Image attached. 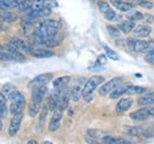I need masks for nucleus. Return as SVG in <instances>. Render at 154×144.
I'll return each instance as SVG.
<instances>
[{
	"mask_svg": "<svg viewBox=\"0 0 154 144\" xmlns=\"http://www.w3.org/2000/svg\"><path fill=\"white\" fill-rule=\"evenodd\" d=\"M70 80H71V77H70V76H62V77H58V78H56V79L54 80L52 85H54L55 89L65 90V89L68 88Z\"/></svg>",
	"mask_w": 154,
	"mask_h": 144,
	"instance_id": "nucleus-12",
	"label": "nucleus"
},
{
	"mask_svg": "<svg viewBox=\"0 0 154 144\" xmlns=\"http://www.w3.org/2000/svg\"><path fill=\"white\" fill-rule=\"evenodd\" d=\"M101 83H104V77L103 76H91L84 85L83 90V98L85 102H90L93 99V92L96 90L101 85Z\"/></svg>",
	"mask_w": 154,
	"mask_h": 144,
	"instance_id": "nucleus-1",
	"label": "nucleus"
},
{
	"mask_svg": "<svg viewBox=\"0 0 154 144\" xmlns=\"http://www.w3.org/2000/svg\"><path fill=\"white\" fill-rule=\"evenodd\" d=\"M132 4H133V5L136 4V5H139L140 7H143V8H146V10H152L154 7L153 2H152V1H148V0H134Z\"/></svg>",
	"mask_w": 154,
	"mask_h": 144,
	"instance_id": "nucleus-33",
	"label": "nucleus"
},
{
	"mask_svg": "<svg viewBox=\"0 0 154 144\" xmlns=\"http://www.w3.org/2000/svg\"><path fill=\"white\" fill-rule=\"evenodd\" d=\"M107 56H104V54H101V56H98L96 59V63H95V65L96 66H101V65H106L107 64Z\"/></svg>",
	"mask_w": 154,
	"mask_h": 144,
	"instance_id": "nucleus-40",
	"label": "nucleus"
},
{
	"mask_svg": "<svg viewBox=\"0 0 154 144\" xmlns=\"http://www.w3.org/2000/svg\"><path fill=\"white\" fill-rule=\"evenodd\" d=\"M87 135L90 137V138H94V140H97V138H100V137H103V132L101 131V130H94V129H89L88 131H87Z\"/></svg>",
	"mask_w": 154,
	"mask_h": 144,
	"instance_id": "nucleus-35",
	"label": "nucleus"
},
{
	"mask_svg": "<svg viewBox=\"0 0 154 144\" xmlns=\"http://www.w3.org/2000/svg\"><path fill=\"white\" fill-rule=\"evenodd\" d=\"M63 111H64V110H62V109H59V108H57L54 111V115H52L51 121H50V123H49V130H50L51 132L58 130V128L60 126V121H62V118H63Z\"/></svg>",
	"mask_w": 154,
	"mask_h": 144,
	"instance_id": "nucleus-7",
	"label": "nucleus"
},
{
	"mask_svg": "<svg viewBox=\"0 0 154 144\" xmlns=\"http://www.w3.org/2000/svg\"><path fill=\"white\" fill-rule=\"evenodd\" d=\"M117 27H119L123 33H129V32H133L135 25H134V21H133V20L127 19V20H125V21L120 22Z\"/></svg>",
	"mask_w": 154,
	"mask_h": 144,
	"instance_id": "nucleus-20",
	"label": "nucleus"
},
{
	"mask_svg": "<svg viewBox=\"0 0 154 144\" xmlns=\"http://www.w3.org/2000/svg\"><path fill=\"white\" fill-rule=\"evenodd\" d=\"M127 86H128V85H123V84L119 85L115 90H113L109 93V94H110V98H112V99H116V98H119L120 96L127 93Z\"/></svg>",
	"mask_w": 154,
	"mask_h": 144,
	"instance_id": "nucleus-22",
	"label": "nucleus"
},
{
	"mask_svg": "<svg viewBox=\"0 0 154 144\" xmlns=\"http://www.w3.org/2000/svg\"><path fill=\"white\" fill-rule=\"evenodd\" d=\"M57 33H58V28L48 26V25H44L42 22L35 28V34L39 37H51V36H56Z\"/></svg>",
	"mask_w": 154,
	"mask_h": 144,
	"instance_id": "nucleus-6",
	"label": "nucleus"
},
{
	"mask_svg": "<svg viewBox=\"0 0 154 144\" xmlns=\"http://www.w3.org/2000/svg\"><path fill=\"white\" fill-rule=\"evenodd\" d=\"M21 121H23V113H17V115H13V118L11 119V123L8 126V135L10 136H16L18 134L20 129V124H21Z\"/></svg>",
	"mask_w": 154,
	"mask_h": 144,
	"instance_id": "nucleus-8",
	"label": "nucleus"
},
{
	"mask_svg": "<svg viewBox=\"0 0 154 144\" xmlns=\"http://www.w3.org/2000/svg\"><path fill=\"white\" fill-rule=\"evenodd\" d=\"M122 80H123V79H122L121 77H114V78H112L110 80L104 82V83L101 85L100 90H98L100 96H107L108 93H110L113 90H115L119 85L122 84Z\"/></svg>",
	"mask_w": 154,
	"mask_h": 144,
	"instance_id": "nucleus-2",
	"label": "nucleus"
},
{
	"mask_svg": "<svg viewBox=\"0 0 154 144\" xmlns=\"http://www.w3.org/2000/svg\"><path fill=\"white\" fill-rule=\"evenodd\" d=\"M113 5L115 6L117 10H120L122 12H129L134 7V5L132 2L123 1V0H113Z\"/></svg>",
	"mask_w": 154,
	"mask_h": 144,
	"instance_id": "nucleus-15",
	"label": "nucleus"
},
{
	"mask_svg": "<svg viewBox=\"0 0 154 144\" xmlns=\"http://www.w3.org/2000/svg\"><path fill=\"white\" fill-rule=\"evenodd\" d=\"M71 98H72V88L71 86H68L65 90L62 92V94H60L58 108L62 109V110H65V109L69 106V102H70Z\"/></svg>",
	"mask_w": 154,
	"mask_h": 144,
	"instance_id": "nucleus-9",
	"label": "nucleus"
},
{
	"mask_svg": "<svg viewBox=\"0 0 154 144\" xmlns=\"http://www.w3.org/2000/svg\"><path fill=\"white\" fill-rule=\"evenodd\" d=\"M129 116L134 121H145L148 117L154 116V106L146 105V106H143L142 109H137L136 111H133Z\"/></svg>",
	"mask_w": 154,
	"mask_h": 144,
	"instance_id": "nucleus-3",
	"label": "nucleus"
},
{
	"mask_svg": "<svg viewBox=\"0 0 154 144\" xmlns=\"http://www.w3.org/2000/svg\"><path fill=\"white\" fill-rule=\"evenodd\" d=\"M125 132L131 135V136H140L142 135L143 130L141 128H135V126H126L125 128Z\"/></svg>",
	"mask_w": 154,
	"mask_h": 144,
	"instance_id": "nucleus-30",
	"label": "nucleus"
},
{
	"mask_svg": "<svg viewBox=\"0 0 154 144\" xmlns=\"http://www.w3.org/2000/svg\"><path fill=\"white\" fill-rule=\"evenodd\" d=\"M23 106H20L18 104H14V103H11V105H10V112L12 113V115H17V113H20L21 111H23Z\"/></svg>",
	"mask_w": 154,
	"mask_h": 144,
	"instance_id": "nucleus-39",
	"label": "nucleus"
},
{
	"mask_svg": "<svg viewBox=\"0 0 154 144\" xmlns=\"http://www.w3.org/2000/svg\"><path fill=\"white\" fill-rule=\"evenodd\" d=\"M32 1H43V0H32Z\"/></svg>",
	"mask_w": 154,
	"mask_h": 144,
	"instance_id": "nucleus-47",
	"label": "nucleus"
},
{
	"mask_svg": "<svg viewBox=\"0 0 154 144\" xmlns=\"http://www.w3.org/2000/svg\"><path fill=\"white\" fill-rule=\"evenodd\" d=\"M27 143L29 144H37V142H36V141H29Z\"/></svg>",
	"mask_w": 154,
	"mask_h": 144,
	"instance_id": "nucleus-46",
	"label": "nucleus"
},
{
	"mask_svg": "<svg viewBox=\"0 0 154 144\" xmlns=\"http://www.w3.org/2000/svg\"><path fill=\"white\" fill-rule=\"evenodd\" d=\"M148 41L142 40V39H135L134 41V51L135 52H145L147 49Z\"/></svg>",
	"mask_w": 154,
	"mask_h": 144,
	"instance_id": "nucleus-25",
	"label": "nucleus"
},
{
	"mask_svg": "<svg viewBox=\"0 0 154 144\" xmlns=\"http://www.w3.org/2000/svg\"><path fill=\"white\" fill-rule=\"evenodd\" d=\"M10 44L13 45L17 50H19L20 52H23V53H31V50H32V49L30 47V45L25 44L20 38H17V37L11 38V39H10Z\"/></svg>",
	"mask_w": 154,
	"mask_h": 144,
	"instance_id": "nucleus-10",
	"label": "nucleus"
},
{
	"mask_svg": "<svg viewBox=\"0 0 154 144\" xmlns=\"http://www.w3.org/2000/svg\"><path fill=\"white\" fill-rule=\"evenodd\" d=\"M97 6H98V10L101 11V13H103V14H106L108 11L112 10L110 6H109V4H108L107 1H103V0L98 1V2H97Z\"/></svg>",
	"mask_w": 154,
	"mask_h": 144,
	"instance_id": "nucleus-34",
	"label": "nucleus"
},
{
	"mask_svg": "<svg viewBox=\"0 0 154 144\" xmlns=\"http://www.w3.org/2000/svg\"><path fill=\"white\" fill-rule=\"evenodd\" d=\"M40 106H42V102H38V100L31 98V102L29 104V115L31 117L37 116L38 112L40 111Z\"/></svg>",
	"mask_w": 154,
	"mask_h": 144,
	"instance_id": "nucleus-18",
	"label": "nucleus"
},
{
	"mask_svg": "<svg viewBox=\"0 0 154 144\" xmlns=\"http://www.w3.org/2000/svg\"><path fill=\"white\" fill-rule=\"evenodd\" d=\"M143 18H145V16H143L141 12L136 11V10H131V11L128 12V16H127V19H129V20H133V21L143 20Z\"/></svg>",
	"mask_w": 154,
	"mask_h": 144,
	"instance_id": "nucleus-26",
	"label": "nucleus"
},
{
	"mask_svg": "<svg viewBox=\"0 0 154 144\" xmlns=\"http://www.w3.org/2000/svg\"><path fill=\"white\" fill-rule=\"evenodd\" d=\"M148 18H143V20H146V21H153L154 18H153V16H147Z\"/></svg>",
	"mask_w": 154,
	"mask_h": 144,
	"instance_id": "nucleus-45",
	"label": "nucleus"
},
{
	"mask_svg": "<svg viewBox=\"0 0 154 144\" xmlns=\"http://www.w3.org/2000/svg\"><path fill=\"white\" fill-rule=\"evenodd\" d=\"M137 104L146 106V105H153L154 104V92H148V93H143L139 99H137Z\"/></svg>",
	"mask_w": 154,
	"mask_h": 144,
	"instance_id": "nucleus-16",
	"label": "nucleus"
},
{
	"mask_svg": "<svg viewBox=\"0 0 154 144\" xmlns=\"http://www.w3.org/2000/svg\"><path fill=\"white\" fill-rule=\"evenodd\" d=\"M46 115H48V106H44V108L42 109V115H40V118H39V123L40 124H43V122L45 121Z\"/></svg>",
	"mask_w": 154,
	"mask_h": 144,
	"instance_id": "nucleus-43",
	"label": "nucleus"
},
{
	"mask_svg": "<svg viewBox=\"0 0 154 144\" xmlns=\"http://www.w3.org/2000/svg\"><path fill=\"white\" fill-rule=\"evenodd\" d=\"M101 142L104 144H126L127 142L122 138H115L112 136H103L101 138Z\"/></svg>",
	"mask_w": 154,
	"mask_h": 144,
	"instance_id": "nucleus-24",
	"label": "nucleus"
},
{
	"mask_svg": "<svg viewBox=\"0 0 154 144\" xmlns=\"http://www.w3.org/2000/svg\"><path fill=\"white\" fill-rule=\"evenodd\" d=\"M132 1H134V0H132Z\"/></svg>",
	"mask_w": 154,
	"mask_h": 144,
	"instance_id": "nucleus-48",
	"label": "nucleus"
},
{
	"mask_svg": "<svg viewBox=\"0 0 154 144\" xmlns=\"http://www.w3.org/2000/svg\"><path fill=\"white\" fill-rule=\"evenodd\" d=\"M42 5H43V7H48V8H55L58 6L56 0H43Z\"/></svg>",
	"mask_w": 154,
	"mask_h": 144,
	"instance_id": "nucleus-38",
	"label": "nucleus"
},
{
	"mask_svg": "<svg viewBox=\"0 0 154 144\" xmlns=\"http://www.w3.org/2000/svg\"><path fill=\"white\" fill-rule=\"evenodd\" d=\"M154 50V40H148V45H147V49L145 51V53H148L151 51Z\"/></svg>",
	"mask_w": 154,
	"mask_h": 144,
	"instance_id": "nucleus-44",
	"label": "nucleus"
},
{
	"mask_svg": "<svg viewBox=\"0 0 154 144\" xmlns=\"http://www.w3.org/2000/svg\"><path fill=\"white\" fill-rule=\"evenodd\" d=\"M133 32L137 38H146L151 34L152 27L149 25H137L134 27Z\"/></svg>",
	"mask_w": 154,
	"mask_h": 144,
	"instance_id": "nucleus-11",
	"label": "nucleus"
},
{
	"mask_svg": "<svg viewBox=\"0 0 154 144\" xmlns=\"http://www.w3.org/2000/svg\"><path fill=\"white\" fill-rule=\"evenodd\" d=\"M103 49H104V51H106V56H107V57H108L110 60H119V59H120L119 54L116 53L114 50H112L109 46L103 45Z\"/></svg>",
	"mask_w": 154,
	"mask_h": 144,
	"instance_id": "nucleus-32",
	"label": "nucleus"
},
{
	"mask_svg": "<svg viewBox=\"0 0 154 144\" xmlns=\"http://www.w3.org/2000/svg\"><path fill=\"white\" fill-rule=\"evenodd\" d=\"M132 104H133V100L131 98L120 99V102L116 105V111L117 112H125V111H127L128 109L132 106Z\"/></svg>",
	"mask_w": 154,
	"mask_h": 144,
	"instance_id": "nucleus-19",
	"label": "nucleus"
},
{
	"mask_svg": "<svg viewBox=\"0 0 154 144\" xmlns=\"http://www.w3.org/2000/svg\"><path fill=\"white\" fill-rule=\"evenodd\" d=\"M6 99H7V97L4 93L0 92V116H1L2 119L7 116V112L10 110V109L7 108V105H6Z\"/></svg>",
	"mask_w": 154,
	"mask_h": 144,
	"instance_id": "nucleus-21",
	"label": "nucleus"
},
{
	"mask_svg": "<svg viewBox=\"0 0 154 144\" xmlns=\"http://www.w3.org/2000/svg\"><path fill=\"white\" fill-rule=\"evenodd\" d=\"M145 60L148 62L149 64H154V50L153 51H151V52H148V53H146V56H145Z\"/></svg>",
	"mask_w": 154,
	"mask_h": 144,
	"instance_id": "nucleus-42",
	"label": "nucleus"
},
{
	"mask_svg": "<svg viewBox=\"0 0 154 144\" xmlns=\"http://www.w3.org/2000/svg\"><path fill=\"white\" fill-rule=\"evenodd\" d=\"M14 91H16V86H14L13 84H10V83H6V84L2 85V88H1V93H4V94L7 97V99L11 97V94H12Z\"/></svg>",
	"mask_w": 154,
	"mask_h": 144,
	"instance_id": "nucleus-27",
	"label": "nucleus"
},
{
	"mask_svg": "<svg viewBox=\"0 0 154 144\" xmlns=\"http://www.w3.org/2000/svg\"><path fill=\"white\" fill-rule=\"evenodd\" d=\"M10 99V102L11 103H14V104H18L20 106H23V108H25V104H26V99H25V96L19 92V91H14L12 94H11V97L8 98Z\"/></svg>",
	"mask_w": 154,
	"mask_h": 144,
	"instance_id": "nucleus-13",
	"label": "nucleus"
},
{
	"mask_svg": "<svg viewBox=\"0 0 154 144\" xmlns=\"http://www.w3.org/2000/svg\"><path fill=\"white\" fill-rule=\"evenodd\" d=\"M42 24L44 25H48V26H51V27H55V28H60V22L58 20H55V19H44L42 21Z\"/></svg>",
	"mask_w": 154,
	"mask_h": 144,
	"instance_id": "nucleus-36",
	"label": "nucleus"
},
{
	"mask_svg": "<svg viewBox=\"0 0 154 144\" xmlns=\"http://www.w3.org/2000/svg\"><path fill=\"white\" fill-rule=\"evenodd\" d=\"M107 31L109 32V34L113 37V38H117V37H120V31H121V30H120L119 27L108 25V26H107Z\"/></svg>",
	"mask_w": 154,
	"mask_h": 144,
	"instance_id": "nucleus-37",
	"label": "nucleus"
},
{
	"mask_svg": "<svg viewBox=\"0 0 154 144\" xmlns=\"http://www.w3.org/2000/svg\"><path fill=\"white\" fill-rule=\"evenodd\" d=\"M85 82L87 80L84 77H79L74 83V85H72V100L74 102H78L81 99V97H83V90H84Z\"/></svg>",
	"mask_w": 154,
	"mask_h": 144,
	"instance_id": "nucleus-4",
	"label": "nucleus"
},
{
	"mask_svg": "<svg viewBox=\"0 0 154 144\" xmlns=\"http://www.w3.org/2000/svg\"><path fill=\"white\" fill-rule=\"evenodd\" d=\"M31 54L35 58H51V57L55 56V53L52 51H49V50H45V49H35V50H31Z\"/></svg>",
	"mask_w": 154,
	"mask_h": 144,
	"instance_id": "nucleus-17",
	"label": "nucleus"
},
{
	"mask_svg": "<svg viewBox=\"0 0 154 144\" xmlns=\"http://www.w3.org/2000/svg\"><path fill=\"white\" fill-rule=\"evenodd\" d=\"M46 92H48L46 85L33 88V90H32V99H36V100H38V102H43L44 96L46 94Z\"/></svg>",
	"mask_w": 154,
	"mask_h": 144,
	"instance_id": "nucleus-14",
	"label": "nucleus"
},
{
	"mask_svg": "<svg viewBox=\"0 0 154 144\" xmlns=\"http://www.w3.org/2000/svg\"><path fill=\"white\" fill-rule=\"evenodd\" d=\"M107 20H115L116 19V13L114 10H110V11H108L106 14H103Z\"/></svg>",
	"mask_w": 154,
	"mask_h": 144,
	"instance_id": "nucleus-41",
	"label": "nucleus"
},
{
	"mask_svg": "<svg viewBox=\"0 0 154 144\" xmlns=\"http://www.w3.org/2000/svg\"><path fill=\"white\" fill-rule=\"evenodd\" d=\"M54 78L52 73H43L39 74L37 77H35L31 82H30V88H37V86H43V85H48V83H50Z\"/></svg>",
	"mask_w": 154,
	"mask_h": 144,
	"instance_id": "nucleus-5",
	"label": "nucleus"
},
{
	"mask_svg": "<svg viewBox=\"0 0 154 144\" xmlns=\"http://www.w3.org/2000/svg\"><path fill=\"white\" fill-rule=\"evenodd\" d=\"M16 19H17V16L14 13L8 12V11H6V12L2 11V13H1V20L2 21H5V22H13Z\"/></svg>",
	"mask_w": 154,
	"mask_h": 144,
	"instance_id": "nucleus-31",
	"label": "nucleus"
},
{
	"mask_svg": "<svg viewBox=\"0 0 154 144\" xmlns=\"http://www.w3.org/2000/svg\"><path fill=\"white\" fill-rule=\"evenodd\" d=\"M33 5V1L32 0H19L18 2V10L23 11V12H27Z\"/></svg>",
	"mask_w": 154,
	"mask_h": 144,
	"instance_id": "nucleus-28",
	"label": "nucleus"
},
{
	"mask_svg": "<svg viewBox=\"0 0 154 144\" xmlns=\"http://www.w3.org/2000/svg\"><path fill=\"white\" fill-rule=\"evenodd\" d=\"M0 58L2 62H10V60H13L12 58V54L10 52V50L7 49L6 44H2L1 47H0Z\"/></svg>",
	"mask_w": 154,
	"mask_h": 144,
	"instance_id": "nucleus-23",
	"label": "nucleus"
},
{
	"mask_svg": "<svg viewBox=\"0 0 154 144\" xmlns=\"http://www.w3.org/2000/svg\"><path fill=\"white\" fill-rule=\"evenodd\" d=\"M146 92V89L142 86H135V85H128L127 86V93L132 94H143Z\"/></svg>",
	"mask_w": 154,
	"mask_h": 144,
	"instance_id": "nucleus-29",
	"label": "nucleus"
}]
</instances>
